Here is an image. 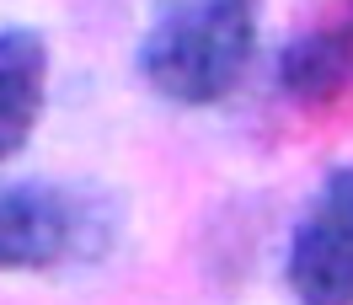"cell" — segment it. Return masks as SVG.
<instances>
[{
  "instance_id": "cell-1",
  "label": "cell",
  "mask_w": 353,
  "mask_h": 305,
  "mask_svg": "<svg viewBox=\"0 0 353 305\" xmlns=\"http://www.w3.org/2000/svg\"><path fill=\"white\" fill-rule=\"evenodd\" d=\"M263 0H166L139 38V75L172 108H214L257 59Z\"/></svg>"
},
{
  "instance_id": "cell-2",
  "label": "cell",
  "mask_w": 353,
  "mask_h": 305,
  "mask_svg": "<svg viewBox=\"0 0 353 305\" xmlns=\"http://www.w3.org/2000/svg\"><path fill=\"white\" fill-rule=\"evenodd\" d=\"M118 241V204L86 182H0V273H65L102 262Z\"/></svg>"
},
{
  "instance_id": "cell-3",
  "label": "cell",
  "mask_w": 353,
  "mask_h": 305,
  "mask_svg": "<svg viewBox=\"0 0 353 305\" xmlns=\"http://www.w3.org/2000/svg\"><path fill=\"white\" fill-rule=\"evenodd\" d=\"M289 289L310 305H353V166L327 172L289 230Z\"/></svg>"
},
{
  "instance_id": "cell-4",
  "label": "cell",
  "mask_w": 353,
  "mask_h": 305,
  "mask_svg": "<svg viewBox=\"0 0 353 305\" xmlns=\"http://www.w3.org/2000/svg\"><path fill=\"white\" fill-rule=\"evenodd\" d=\"M48 108V43L32 27H0V166L27 150Z\"/></svg>"
},
{
  "instance_id": "cell-5",
  "label": "cell",
  "mask_w": 353,
  "mask_h": 305,
  "mask_svg": "<svg viewBox=\"0 0 353 305\" xmlns=\"http://www.w3.org/2000/svg\"><path fill=\"white\" fill-rule=\"evenodd\" d=\"M279 86L289 102L300 108H327L353 86V59L343 43V27H321V32H300L294 43L279 54Z\"/></svg>"
},
{
  "instance_id": "cell-6",
  "label": "cell",
  "mask_w": 353,
  "mask_h": 305,
  "mask_svg": "<svg viewBox=\"0 0 353 305\" xmlns=\"http://www.w3.org/2000/svg\"><path fill=\"white\" fill-rule=\"evenodd\" d=\"M337 27H343V43H348V59H353V11H348V17H343Z\"/></svg>"
}]
</instances>
